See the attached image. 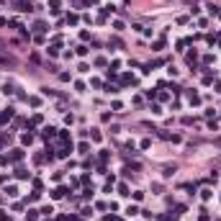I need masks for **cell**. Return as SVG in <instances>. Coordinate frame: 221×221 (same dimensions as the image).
<instances>
[{
	"label": "cell",
	"mask_w": 221,
	"mask_h": 221,
	"mask_svg": "<svg viewBox=\"0 0 221 221\" xmlns=\"http://www.w3.org/2000/svg\"><path fill=\"white\" fill-rule=\"evenodd\" d=\"M188 101L193 103V105H198V103H201V95H198V93H193V90H190V93H188Z\"/></svg>",
	"instance_id": "obj_1"
},
{
	"label": "cell",
	"mask_w": 221,
	"mask_h": 221,
	"mask_svg": "<svg viewBox=\"0 0 221 221\" xmlns=\"http://www.w3.org/2000/svg\"><path fill=\"white\" fill-rule=\"evenodd\" d=\"M54 131H57L54 126H46V129H44V139H52V136H54Z\"/></svg>",
	"instance_id": "obj_2"
},
{
	"label": "cell",
	"mask_w": 221,
	"mask_h": 221,
	"mask_svg": "<svg viewBox=\"0 0 221 221\" xmlns=\"http://www.w3.org/2000/svg\"><path fill=\"white\" fill-rule=\"evenodd\" d=\"M118 193H121V195H131V193H129V185L121 183V185H118Z\"/></svg>",
	"instance_id": "obj_3"
},
{
	"label": "cell",
	"mask_w": 221,
	"mask_h": 221,
	"mask_svg": "<svg viewBox=\"0 0 221 221\" xmlns=\"http://www.w3.org/2000/svg\"><path fill=\"white\" fill-rule=\"evenodd\" d=\"M26 219H28V221H36V219H39V211H34V208H31V211L26 213Z\"/></svg>",
	"instance_id": "obj_4"
},
{
	"label": "cell",
	"mask_w": 221,
	"mask_h": 221,
	"mask_svg": "<svg viewBox=\"0 0 221 221\" xmlns=\"http://www.w3.org/2000/svg\"><path fill=\"white\" fill-rule=\"evenodd\" d=\"M59 141H62V144H69V134L67 131H59Z\"/></svg>",
	"instance_id": "obj_5"
},
{
	"label": "cell",
	"mask_w": 221,
	"mask_h": 221,
	"mask_svg": "<svg viewBox=\"0 0 221 221\" xmlns=\"http://www.w3.org/2000/svg\"><path fill=\"white\" fill-rule=\"evenodd\" d=\"M31 139H34V134H23V136H21V141H23V144H31Z\"/></svg>",
	"instance_id": "obj_6"
},
{
	"label": "cell",
	"mask_w": 221,
	"mask_h": 221,
	"mask_svg": "<svg viewBox=\"0 0 221 221\" xmlns=\"http://www.w3.org/2000/svg\"><path fill=\"white\" fill-rule=\"evenodd\" d=\"M65 193H67V190H65V188H57V190H54V193H52V195H54V198H62V195H65Z\"/></svg>",
	"instance_id": "obj_7"
},
{
	"label": "cell",
	"mask_w": 221,
	"mask_h": 221,
	"mask_svg": "<svg viewBox=\"0 0 221 221\" xmlns=\"http://www.w3.org/2000/svg\"><path fill=\"white\" fill-rule=\"evenodd\" d=\"M126 213H129V216H136L139 208H136V206H129V208H126Z\"/></svg>",
	"instance_id": "obj_8"
},
{
	"label": "cell",
	"mask_w": 221,
	"mask_h": 221,
	"mask_svg": "<svg viewBox=\"0 0 221 221\" xmlns=\"http://www.w3.org/2000/svg\"><path fill=\"white\" fill-rule=\"evenodd\" d=\"M90 136L95 139V141H101V131H98V129H93V131H90Z\"/></svg>",
	"instance_id": "obj_9"
},
{
	"label": "cell",
	"mask_w": 221,
	"mask_h": 221,
	"mask_svg": "<svg viewBox=\"0 0 221 221\" xmlns=\"http://www.w3.org/2000/svg\"><path fill=\"white\" fill-rule=\"evenodd\" d=\"M10 157H13V160H21V157H23V152H21V149H13Z\"/></svg>",
	"instance_id": "obj_10"
},
{
	"label": "cell",
	"mask_w": 221,
	"mask_h": 221,
	"mask_svg": "<svg viewBox=\"0 0 221 221\" xmlns=\"http://www.w3.org/2000/svg\"><path fill=\"white\" fill-rule=\"evenodd\" d=\"M201 198H203V201H208V198H211V190H208V188L201 190Z\"/></svg>",
	"instance_id": "obj_11"
},
{
	"label": "cell",
	"mask_w": 221,
	"mask_h": 221,
	"mask_svg": "<svg viewBox=\"0 0 221 221\" xmlns=\"http://www.w3.org/2000/svg\"><path fill=\"white\" fill-rule=\"evenodd\" d=\"M0 221H8V213L5 211H0Z\"/></svg>",
	"instance_id": "obj_12"
},
{
	"label": "cell",
	"mask_w": 221,
	"mask_h": 221,
	"mask_svg": "<svg viewBox=\"0 0 221 221\" xmlns=\"http://www.w3.org/2000/svg\"><path fill=\"white\" fill-rule=\"evenodd\" d=\"M69 221H82V219H77V216H69Z\"/></svg>",
	"instance_id": "obj_13"
},
{
	"label": "cell",
	"mask_w": 221,
	"mask_h": 221,
	"mask_svg": "<svg viewBox=\"0 0 221 221\" xmlns=\"http://www.w3.org/2000/svg\"><path fill=\"white\" fill-rule=\"evenodd\" d=\"M90 3H95V0H90Z\"/></svg>",
	"instance_id": "obj_14"
}]
</instances>
